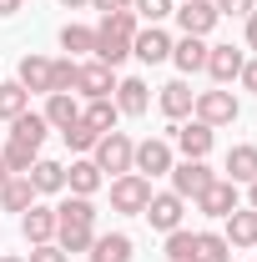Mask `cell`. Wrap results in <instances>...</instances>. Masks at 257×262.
<instances>
[{
  "instance_id": "cell-1",
  "label": "cell",
  "mask_w": 257,
  "mask_h": 262,
  "mask_svg": "<svg viewBox=\"0 0 257 262\" xmlns=\"http://www.w3.org/2000/svg\"><path fill=\"white\" fill-rule=\"evenodd\" d=\"M91 242H96V207H91V196H66L56 207V247L71 257V252H91Z\"/></svg>"
},
{
  "instance_id": "cell-2",
  "label": "cell",
  "mask_w": 257,
  "mask_h": 262,
  "mask_svg": "<svg viewBox=\"0 0 257 262\" xmlns=\"http://www.w3.org/2000/svg\"><path fill=\"white\" fill-rule=\"evenodd\" d=\"M136 31H141V20H136L131 10L101 15V26H96V61L116 71V66L131 56V40H136Z\"/></svg>"
},
{
  "instance_id": "cell-3",
  "label": "cell",
  "mask_w": 257,
  "mask_h": 262,
  "mask_svg": "<svg viewBox=\"0 0 257 262\" xmlns=\"http://www.w3.org/2000/svg\"><path fill=\"white\" fill-rule=\"evenodd\" d=\"M131 151H136V141H131L126 131H106L96 136V146H91V162L101 166V177L111 171V177H126L131 171Z\"/></svg>"
},
{
  "instance_id": "cell-4",
  "label": "cell",
  "mask_w": 257,
  "mask_h": 262,
  "mask_svg": "<svg viewBox=\"0 0 257 262\" xmlns=\"http://www.w3.org/2000/svg\"><path fill=\"white\" fill-rule=\"evenodd\" d=\"M146 202H152V182H146V177L126 171V177L111 182V212H121V217H141Z\"/></svg>"
},
{
  "instance_id": "cell-5",
  "label": "cell",
  "mask_w": 257,
  "mask_h": 262,
  "mask_svg": "<svg viewBox=\"0 0 257 262\" xmlns=\"http://www.w3.org/2000/svg\"><path fill=\"white\" fill-rule=\"evenodd\" d=\"M197 121H207V126H232L237 116H242V106H237V96L227 91V86H217V91H197Z\"/></svg>"
},
{
  "instance_id": "cell-6",
  "label": "cell",
  "mask_w": 257,
  "mask_h": 262,
  "mask_svg": "<svg viewBox=\"0 0 257 262\" xmlns=\"http://www.w3.org/2000/svg\"><path fill=\"white\" fill-rule=\"evenodd\" d=\"M131 171L136 177H166L172 171V141L166 136H146V141H136V151H131Z\"/></svg>"
},
{
  "instance_id": "cell-7",
  "label": "cell",
  "mask_w": 257,
  "mask_h": 262,
  "mask_svg": "<svg viewBox=\"0 0 257 262\" xmlns=\"http://www.w3.org/2000/svg\"><path fill=\"white\" fill-rule=\"evenodd\" d=\"M172 15H177V26H182V35H202V40H207V35L217 31V20H222L212 0H182V5H177Z\"/></svg>"
},
{
  "instance_id": "cell-8",
  "label": "cell",
  "mask_w": 257,
  "mask_h": 262,
  "mask_svg": "<svg viewBox=\"0 0 257 262\" xmlns=\"http://www.w3.org/2000/svg\"><path fill=\"white\" fill-rule=\"evenodd\" d=\"M192 202H197V212H202V217H227V212H237V182L212 177V182H207Z\"/></svg>"
},
{
  "instance_id": "cell-9",
  "label": "cell",
  "mask_w": 257,
  "mask_h": 262,
  "mask_svg": "<svg viewBox=\"0 0 257 262\" xmlns=\"http://www.w3.org/2000/svg\"><path fill=\"white\" fill-rule=\"evenodd\" d=\"M172 141H177V151H182L187 162H207L217 131L207 126V121H187V126H172Z\"/></svg>"
},
{
  "instance_id": "cell-10",
  "label": "cell",
  "mask_w": 257,
  "mask_h": 262,
  "mask_svg": "<svg viewBox=\"0 0 257 262\" xmlns=\"http://www.w3.org/2000/svg\"><path fill=\"white\" fill-rule=\"evenodd\" d=\"M141 217H146L157 232H177V227H182V217H187V202H182L177 192H152V202H146Z\"/></svg>"
},
{
  "instance_id": "cell-11",
  "label": "cell",
  "mask_w": 257,
  "mask_h": 262,
  "mask_svg": "<svg viewBox=\"0 0 257 262\" xmlns=\"http://www.w3.org/2000/svg\"><path fill=\"white\" fill-rule=\"evenodd\" d=\"M242 66H247V56H242L237 46H207V76H212L217 86H232V81L242 76Z\"/></svg>"
},
{
  "instance_id": "cell-12",
  "label": "cell",
  "mask_w": 257,
  "mask_h": 262,
  "mask_svg": "<svg viewBox=\"0 0 257 262\" xmlns=\"http://www.w3.org/2000/svg\"><path fill=\"white\" fill-rule=\"evenodd\" d=\"M166 177H172V192L187 202V196H197L212 177H217V171H212L207 162H172V171H166Z\"/></svg>"
},
{
  "instance_id": "cell-13",
  "label": "cell",
  "mask_w": 257,
  "mask_h": 262,
  "mask_svg": "<svg viewBox=\"0 0 257 262\" xmlns=\"http://www.w3.org/2000/svg\"><path fill=\"white\" fill-rule=\"evenodd\" d=\"M20 232H26V242L40 247V242H56V207H40L31 202L26 212H20Z\"/></svg>"
},
{
  "instance_id": "cell-14",
  "label": "cell",
  "mask_w": 257,
  "mask_h": 262,
  "mask_svg": "<svg viewBox=\"0 0 257 262\" xmlns=\"http://www.w3.org/2000/svg\"><path fill=\"white\" fill-rule=\"evenodd\" d=\"M131 56L146 66H161L172 61V35L161 31V26H146V31H136V40H131Z\"/></svg>"
},
{
  "instance_id": "cell-15",
  "label": "cell",
  "mask_w": 257,
  "mask_h": 262,
  "mask_svg": "<svg viewBox=\"0 0 257 262\" xmlns=\"http://www.w3.org/2000/svg\"><path fill=\"white\" fill-rule=\"evenodd\" d=\"M76 91H81L86 101L111 96V91H116V71H111V66H101V61H86V66H81V76H76Z\"/></svg>"
},
{
  "instance_id": "cell-16",
  "label": "cell",
  "mask_w": 257,
  "mask_h": 262,
  "mask_svg": "<svg viewBox=\"0 0 257 262\" xmlns=\"http://www.w3.org/2000/svg\"><path fill=\"white\" fill-rule=\"evenodd\" d=\"M101 182H106V177H101V166L91 162V157H76V162L66 166V192L71 196H96Z\"/></svg>"
},
{
  "instance_id": "cell-17",
  "label": "cell",
  "mask_w": 257,
  "mask_h": 262,
  "mask_svg": "<svg viewBox=\"0 0 257 262\" xmlns=\"http://www.w3.org/2000/svg\"><path fill=\"white\" fill-rule=\"evenodd\" d=\"M227 222V247H232V252H237V247H257V212L252 207H237V212H227L222 217Z\"/></svg>"
},
{
  "instance_id": "cell-18",
  "label": "cell",
  "mask_w": 257,
  "mask_h": 262,
  "mask_svg": "<svg viewBox=\"0 0 257 262\" xmlns=\"http://www.w3.org/2000/svg\"><path fill=\"white\" fill-rule=\"evenodd\" d=\"M172 61H177L182 76L207 71V40H202V35H182V40H172Z\"/></svg>"
},
{
  "instance_id": "cell-19",
  "label": "cell",
  "mask_w": 257,
  "mask_h": 262,
  "mask_svg": "<svg viewBox=\"0 0 257 262\" xmlns=\"http://www.w3.org/2000/svg\"><path fill=\"white\" fill-rule=\"evenodd\" d=\"M146 106H152V86H146L141 76L116 81V111H121V116H141Z\"/></svg>"
},
{
  "instance_id": "cell-20",
  "label": "cell",
  "mask_w": 257,
  "mask_h": 262,
  "mask_svg": "<svg viewBox=\"0 0 257 262\" xmlns=\"http://www.w3.org/2000/svg\"><path fill=\"white\" fill-rule=\"evenodd\" d=\"M15 81H20L31 96H51V61H46V56H20Z\"/></svg>"
},
{
  "instance_id": "cell-21",
  "label": "cell",
  "mask_w": 257,
  "mask_h": 262,
  "mask_svg": "<svg viewBox=\"0 0 257 262\" xmlns=\"http://www.w3.org/2000/svg\"><path fill=\"white\" fill-rule=\"evenodd\" d=\"M31 187H35V196H51V192H66V166L61 162H46V157H35L31 162Z\"/></svg>"
},
{
  "instance_id": "cell-22",
  "label": "cell",
  "mask_w": 257,
  "mask_h": 262,
  "mask_svg": "<svg viewBox=\"0 0 257 262\" xmlns=\"http://www.w3.org/2000/svg\"><path fill=\"white\" fill-rule=\"evenodd\" d=\"M192 106H197V91L187 81H166V86H161V116L182 121V116H192Z\"/></svg>"
},
{
  "instance_id": "cell-23",
  "label": "cell",
  "mask_w": 257,
  "mask_h": 262,
  "mask_svg": "<svg viewBox=\"0 0 257 262\" xmlns=\"http://www.w3.org/2000/svg\"><path fill=\"white\" fill-rule=\"evenodd\" d=\"M40 116H46V126L66 131L71 121H81V106H76V96H71V91H51V96H46V111H40Z\"/></svg>"
},
{
  "instance_id": "cell-24",
  "label": "cell",
  "mask_w": 257,
  "mask_h": 262,
  "mask_svg": "<svg viewBox=\"0 0 257 262\" xmlns=\"http://www.w3.org/2000/svg\"><path fill=\"white\" fill-rule=\"evenodd\" d=\"M91 262H131V237L126 232H96Z\"/></svg>"
},
{
  "instance_id": "cell-25",
  "label": "cell",
  "mask_w": 257,
  "mask_h": 262,
  "mask_svg": "<svg viewBox=\"0 0 257 262\" xmlns=\"http://www.w3.org/2000/svg\"><path fill=\"white\" fill-rule=\"evenodd\" d=\"M257 177V146H247V141H237L232 151H227V182H252Z\"/></svg>"
},
{
  "instance_id": "cell-26",
  "label": "cell",
  "mask_w": 257,
  "mask_h": 262,
  "mask_svg": "<svg viewBox=\"0 0 257 262\" xmlns=\"http://www.w3.org/2000/svg\"><path fill=\"white\" fill-rule=\"evenodd\" d=\"M61 51L76 61V56H96V31L91 26H61Z\"/></svg>"
},
{
  "instance_id": "cell-27",
  "label": "cell",
  "mask_w": 257,
  "mask_h": 262,
  "mask_svg": "<svg viewBox=\"0 0 257 262\" xmlns=\"http://www.w3.org/2000/svg\"><path fill=\"white\" fill-rule=\"evenodd\" d=\"M46 116H40V111H20V116H15V121H10V136H15V141H26V146H40V141H46Z\"/></svg>"
},
{
  "instance_id": "cell-28",
  "label": "cell",
  "mask_w": 257,
  "mask_h": 262,
  "mask_svg": "<svg viewBox=\"0 0 257 262\" xmlns=\"http://www.w3.org/2000/svg\"><path fill=\"white\" fill-rule=\"evenodd\" d=\"M20 111H31V91L20 81H0V121H15Z\"/></svg>"
},
{
  "instance_id": "cell-29",
  "label": "cell",
  "mask_w": 257,
  "mask_h": 262,
  "mask_svg": "<svg viewBox=\"0 0 257 262\" xmlns=\"http://www.w3.org/2000/svg\"><path fill=\"white\" fill-rule=\"evenodd\" d=\"M35 202V187H31V177H10L5 187H0V207L5 212H26Z\"/></svg>"
},
{
  "instance_id": "cell-30",
  "label": "cell",
  "mask_w": 257,
  "mask_h": 262,
  "mask_svg": "<svg viewBox=\"0 0 257 262\" xmlns=\"http://www.w3.org/2000/svg\"><path fill=\"white\" fill-rule=\"evenodd\" d=\"M116 116H121V111H116V101H111V96L91 101V106L81 111V121H86L91 131H101V136H106V131H116Z\"/></svg>"
},
{
  "instance_id": "cell-31",
  "label": "cell",
  "mask_w": 257,
  "mask_h": 262,
  "mask_svg": "<svg viewBox=\"0 0 257 262\" xmlns=\"http://www.w3.org/2000/svg\"><path fill=\"white\" fill-rule=\"evenodd\" d=\"M192 262H232V247H227L222 232H197V252Z\"/></svg>"
},
{
  "instance_id": "cell-32",
  "label": "cell",
  "mask_w": 257,
  "mask_h": 262,
  "mask_svg": "<svg viewBox=\"0 0 257 262\" xmlns=\"http://www.w3.org/2000/svg\"><path fill=\"white\" fill-rule=\"evenodd\" d=\"M0 157H5V166H10V177H26V171H31V162L40 157V146H26V141H15V136H10Z\"/></svg>"
},
{
  "instance_id": "cell-33",
  "label": "cell",
  "mask_w": 257,
  "mask_h": 262,
  "mask_svg": "<svg viewBox=\"0 0 257 262\" xmlns=\"http://www.w3.org/2000/svg\"><path fill=\"white\" fill-rule=\"evenodd\" d=\"M192 252H197V232L187 227L166 232V262H192Z\"/></svg>"
},
{
  "instance_id": "cell-34",
  "label": "cell",
  "mask_w": 257,
  "mask_h": 262,
  "mask_svg": "<svg viewBox=\"0 0 257 262\" xmlns=\"http://www.w3.org/2000/svg\"><path fill=\"white\" fill-rule=\"evenodd\" d=\"M76 76H81V61H71V56L51 61V91H76Z\"/></svg>"
},
{
  "instance_id": "cell-35",
  "label": "cell",
  "mask_w": 257,
  "mask_h": 262,
  "mask_svg": "<svg viewBox=\"0 0 257 262\" xmlns=\"http://www.w3.org/2000/svg\"><path fill=\"white\" fill-rule=\"evenodd\" d=\"M172 10H177L172 0H131V15H136V20H152V26H161Z\"/></svg>"
},
{
  "instance_id": "cell-36",
  "label": "cell",
  "mask_w": 257,
  "mask_h": 262,
  "mask_svg": "<svg viewBox=\"0 0 257 262\" xmlns=\"http://www.w3.org/2000/svg\"><path fill=\"white\" fill-rule=\"evenodd\" d=\"M61 136H66V146H71V151H81V157H86V151L96 146V136H101V131H91L86 121H71V126L61 131Z\"/></svg>"
},
{
  "instance_id": "cell-37",
  "label": "cell",
  "mask_w": 257,
  "mask_h": 262,
  "mask_svg": "<svg viewBox=\"0 0 257 262\" xmlns=\"http://www.w3.org/2000/svg\"><path fill=\"white\" fill-rule=\"evenodd\" d=\"M26 262H71V257H66L56 242H40V247H31V257H26Z\"/></svg>"
},
{
  "instance_id": "cell-38",
  "label": "cell",
  "mask_w": 257,
  "mask_h": 262,
  "mask_svg": "<svg viewBox=\"0 0 257 262\" xmlns=\"http://www.w3.org/2000/svg\"><path fill=\"white\" fill-rule=\"evenodd\" d=\"M217 5V15H252L257 10V0H212Z\"/></svg>"
},
{
  "instance_id": "cell-39",
  "label": "cell",
  "mask_w": 257,
  "mask_h": 262,
  "mask_svg": "<svg viewBox=\"0 0 257 262\" xmlns=\"http://www.w3.org/2000/svg\"><path fill=\"white\" fill-rule=\"evenodd\" d=\"M101 15H116V10H131V0H91Z\"/></svg>"
},
{
  "instance_id": "cell-40",
  "label": "cell",
  "mask_w": 257,
  "mask_h": 262,
  "mask_svg": "<svg viewBox=\"0 0 257 262\" xmlns=\"http://www.w3.org/2000/svg\"><path fill=\"white\" fill-rule=\"evenodd\" d=\"M237 81H242V86H247V91L257 96V61H247V66H242V76H237Z\"/></svg>"
},
{
  "instance_id": "cell-41",
  "label": "cell",
  "mask_w": 257,
  "mask_h": 262,
  "mask_svg": "<svg viewBox=\"0 0 257 262\" xmlns=\"http://www.w3.org/2000/svg\"><path fill=\"white\" fill-rule=\"evenodd\" d=\"M247 51H257V10L247 15Z\"/></svg>"
},
{
  "instance_id": "cell-42",
  "label": "cell",
  "mask_w": 257,
  "mask_h": 262,
  "mask_svg": "<svg viewBox=\"0 0 257 262\" xmlns=\"http://www.w3.org/2000/svg\"><path fill=\"white\" fill-rule=\"evenodd\" d=\"M247 207H252V212H257V177H252V182H247Z\"/></svg>"
},
{
  "instance_id": "cell-43",
  "label": "cell",
  "mask_w": 257,
  "mask_h": 262,
  "mask_svg": "<svg viewBox=\"0 0 257 262\" xmlns=\"http://www.w3.org/2000/svg\"><path fill=\"white\" fill-rule=\"evenodd\" d=\"M20 10V0H0V15H15Z\"/></svg>"
},
{
  "instance_id": "cell-44",
  "label": "cell",
  "mask_w": 257,
  "mask_h": 262,
  "mask_svg": "<svg viewBox=\"0 0 257 262\" xmlns=\"http://www.w3.org/2000/svg\"><path fill=\"white\" fill-rule=\"evenodd\" d=\"M5 182H10V166H5V157H0V187H5Z\"/></svg>"
},
{
  "instance_id": "cell-45",
  "label": "cell",
  "mask_w": 257,
  "mask_h": 262,
  "mask_svg": "<svg viewBox=\"0 0 257 262\" xmlns=\"http://www.w3.org/2000/svg\"><path fill=\"white\" fill-rule=\"evenodd\" d=\"M66 10H81V5H91V0H61Z\"/></svg>"
},
{
  "instance_id": "cell-46",
  "label": "cell",
  "mask_w": 257,
  "mask_h": 262,
  "mask_svg": "<svg viewBox=\"0 0 257 262\" xmlns=\"http://www.w3.org/2000/svg\"><path fill=\"white\" fill-rule=\"evenodd\" d=\"M0 262H26V257H0Z\"/></svg>"
}]
</instances>
